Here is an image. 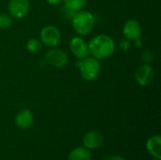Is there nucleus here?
Masks as SVG:
<instances>
[{"label": "nucleus", "mask_w": 161, "mask_h": 160, "mask_svg": "<svg viewBox=\"0 0 161 160\" xmlns=\"http://www.w3.org/2000/svg\"><path fill=\"white\" fill-rule=\"evenodd\" d=\"M89 53L97 59L110 57L115 50L114 40L108 35L100 34L93 37L88 43Z\"/></svg>", "instance_id": "obj_1"}, {"label": "nucleus", "mask_w": 161, "mask_h": 160, "mask_svg": "<svg viewBox=\"0 0 161 160\" xmlns=\"http://www.w3.org/2000/svg\"><path fill=\"white\" fill-rule=\"evenodd\" d=\"M72 24L77 34L85 36L92 31L94 27V17L90 11L81 9L74 14Z\"/></svg>", "instance_id": "obj_2"}, {"label": "nucleus", "mask_w": 161, "mask_h": 160, "mask_svg": "<svg viewBox=\"0 0 161 160\" xmlns=\"http://www.w3.org/2000/svg\"><path fill=\"white\" fill-rule=\"evenodd\" d=\"M76 66L80 71L81 76L88 81L96 79L101 72V64L98 59L93 57L82 58L76 63Z\"/></svg>", "instance_id": "obj_3"}, {"label": "nucleus", "mask_w": 161, "mask_h": 160, "mask_svg": "<svg viewBox=\"0 0 161 160\" xmlns=\"http://www.w3.org/2000/svg\"><path fill=\"white\" fill-rule=\"evenodd\" d=\"M41 41L46 46L55 47L58 46L61 41V34L58 27L54 25H46L44 26L41 33Z\"/></svg>", "instance_id": "obj_4"}, {"label": "nucleus", "mask_w": 161, "mask_h": 160, "mask_svg": "<svg viewBox=\"0 0 161 160\" xmlns=\"http://www.w3.org/2000/svg\"><path fill=\"white\" fill-rule=\"evenodd\" d=\"M46 64L51 66L61 68L65 66L68 62V56L67 54L59 49H51L46 52L44 56V60Z\"/></svg>", "instance_id": "obj_5"}, {"label": "nucleus", "mask_w": 161, "mask_h": 160, "mask_svg": "<svg viewBox=\"0 0 161 160\" xmlns=\"http://www.w3.org/2000/svg\"><path fill=\"white\" fill-rule=\"evenodd\" d=\"M29 7V0H9L8 8L10 16L22 19L27 14Z\"/></svg>", "instance_id": "obj_6"}, {"label": "nucleus", "mask_w": 161, "mask_h": 160, "mask_svg": "<svg viewBox=\"0 0 161 160\" xmlns=\"http://www.w3.org/2000/svg\"><path fill=\"white\" fill-rule=\"evenodd\" d=\"M154 76L155 71L149 64H143L135 73V80L140 86H147L154 80Z\"/></svg>", "instance_id": "obj_7"}, {"label": "nucleus", "mask_w": 161, "mask_h": 160, "mask_svg": "<svg viewBox=\"0 0 161 160\" xmlns=\"http://www.w3.org/2000/svg\"><path fill=\"white\" fill-rule=\"evenodd\" d=\"M70 50L79 59L87 58L88 55L90 54L88 42L81 37H74L71 40Z\"/></svg>", "instance_id": "obj_8"}, {"label": "nucleus", "mask_w": 161, "mask_h": 160, "mask_svg": "<svg viewBox=\"0 0 161 160\" xmlns=\"http://www.w3.org/2000/svg\"><path fill=\"white\" fill-rule=\"evenodd\" d=\"M82 142L83 146L88 150H96L102 146L104 142V137L99 131L92 130L84 135Z\"/></svg>", "instance_id": "obj_9"}, {"label": "nucleus", "mask_w": 161, "mask_h": 160, "mask_svg": "<svg viewBox=\"0 0 161 160\" xmlns=\"http://www.w3.org/2000/svg\"><path fill=\"white\" fill-rule=\"evenodd\" d=\"M123 34L128 41H135L141 38L142 26L137 20L129 19L127 20L123 27Z\"/></svg>", "instance_id": "obj_10"}, {"label": "nucleus", "mask_w": 161, "mask_h": 160, "mask_svg": "<svg viewBox=\"0 0 161 160\" xmlns=\"http://www.w3.org/2000/svg\"><path fill=\"white\" fill-rule=\"evenodd\" d=\"M34 123V115L29 109L21 110L15 117V124L20 129H28Z\"/></svg>", "instance_id": "obj_11"}, {"label": "nucleus", "mask_w": 161, "mask_h": 160, "mask_svg": "<svg viewBox=\"0 0 161 160\" xmlns=\"http://www.w3.org/2000/svg\"><path fill=\"white\" fill-rule=\"evenodd\" d=\"M146 149L148 153L157 160L161 159V137L154 135L146 141Z\"/></svg>", "instance_id": "obj_12"}, {"label": "nucleus", "mask_w": 161, "mask_h": 160, "mask_svg": "<svg viewBox=\"0 0 161 160\" xmlns=\"http://www.w3.org/2000/svg\"><path fill=\"white\" fill-rule=\"evenodd\" d=\"M68 160H92L90 150L84 146L75 148L68 156Z\"/></svg>", "instance_id": "obj_13"}, {"label": "nucleus", "mask_w": 161, "mask_h": 160, "mask_svg": "<svg viewBox=\"0 0 161 160\" xmlns=\"http://www.w3.org/2000/svg\"><path fill=\"white\" fill-rule=\"evenodd\" d=\"M64 7L74 12L81 10L87 4V0H63Z\"/></svg>", "instance_id": "obj_14"}, {"label": "nucleus", "mask_w": 161, "mask_h": 160, "mask_svg": "<svg viewBox=\"0 0 161 160\" xmlns=\"http://www.w3.org/2000/svg\"><path fill=\"white\" fill-rule=\"evenodd\" d=\"M42 43L38 39H29L26 42V49L33 54L39 53L42 50Z\"/></svg>", "instance_id": "obj_15"}, {"label": "nucleus", "mask_w": 161, "mask_h": 160, "mask_svg": "<svg viewBox=\"0 0 161 160\" xmlns=\"http://www.w3.org/2000/svg\"><path fill=\"white\" fill-rule=\"evenodd\" d=\"M12 25L11 17L7 13H0V29H8Z\"/></svg>", "instance_id": "obj_16"}, {"label": "nucleus", "mask_w": 161, "mask_h": 160, "mask_svg": "<svg viewBox=\"0 0 161 160\" xmlns=\"http://www.w3.org/2000/svg\"><path fill=\"white\" fill-rule=\"evenodd\" d=\"M153 58H154V55L149 50H145L142 54V60L144 61L145 64H149L153 60Z\"/></svg>", "instance_id": "obj_17"}, {"label": "nucleus", "mask_w": 161, "mask_h": 160, "mask_svg": "<svg viewBox=\"0 0 161 160\" xmlns=\"http://www.w3.org/2000/svg\"><path fill=\"white\" fill-rule=\"evenodd\" d=\"M119 46H120V48H121L122 50L127 51V50L129 49V47H130V41H128V40H126V39H124V40L120 41Z\"/></svg>", "instance_id": "obj_18"}, {"label": "nucleus", "mask_w": 161, "mask_h": 160, "mask_svg": "<svg viewBox=\"0 0 161 160\" xmlns=\"http://www.w3.org/2000/svg\"><path fill=\"white\" fill-rule=\"evenodd\" d=\"M103 160H125L124 157H120V156H109L107 157L106 158H104Z\"/></svg>", "instance_id": "obj_19"}, {"label": "nucleus", "mask_w": 161, "mask_h": 160, "mask_svg": "<svg viewBox=\"0 0 161 160\" xmlns=\"http://www.w3.org/2000/svg\"><path fill=\"white\" fill-rule=\"evenodd\" d=\"M46 2L52 6H55V5H58L59 3H61L62 0H46Z\"/></svg>", "instance_id": "obj_20"}, {"label": "nucleus", "mask_w": 161, "mask_h": 160, "mask_svg": "<svg viewBox=\"0 0 161 160\" xmlns=\"http://www.w3.org/2000/svg\"><path fill=\"white\" fill-rule=\"evenodd\" d=\"M134 45H135L136 47H141V46L142 45V40H141V38H139V39H137V40L134 41Z\"/></svg>", "instance_id": "obj_21"}]
</instances>
